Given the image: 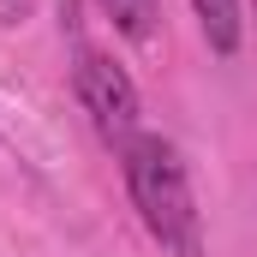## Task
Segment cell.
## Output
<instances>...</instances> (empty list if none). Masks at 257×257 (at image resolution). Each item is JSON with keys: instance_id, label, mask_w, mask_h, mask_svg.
I'll use <instances>...</instances> for the list:
<instances>
[{"instance_id": "1", "label": "cell", "mask_w": 257, "mask_h": 257, "mask_svg": "<svg viewBox=\"0 0 257 257\" xmlns=\"http://www.w3.org/2000/svg\"><path fill=\"white\" fill-rule=\"evenodd\" d=\"M126 186L132 203L144 215V227L162 239L168 257H203V221H197L192 186H186V162L174 156L168 138H126Z\"/></svg>"}, {"instance_id": "2", "label": "cell", "mask_w": 257, "mask_h": 257, "mask_svg": "<svg viewBox=\"0 0 257 257\" xmlns=\"http://www.w3.org/2000/svg\"><path fill=\"white\" fill-rule=\"evenodd\" d=\"M72 84H78V102L96 114L102 132H126L138 120V84L126 78V66L102 48H78L72 60Z\"/></svg>"}, {"instance_id": "3", "label": "cell", "mask_w": 257, "mask_h": 257, "mask_svg": "<svg viewBox=\"0 0 257 257\" xmlns=\"http://www.w3.org/2000/svg\"><path fill=\"white\" fill-rule=\"evenodd\" d=\"M197 24H203V42L215 54H233L239 48V0H192Z\"/></svg>"}, {"instance_id": "4", "label": "cell", "mask_w": 257, "mask_h": 257, "mask_svg": "<svg viewBox=\"0 0 257 257\" xmlns=\"http://www.w3.org/2000/svg\"><path fill=\"white\" fill-rule=\"evenodd\" d=\"M102 12L114 18V30L120 36H132V42H150L156 36V0H102Z\"/></svg>"}]
</instances>
